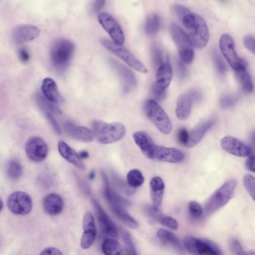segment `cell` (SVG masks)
<instances>
[{
    "label": "cell",
    "mask_w": 255,
    "mask_h": 255,
    "mask_svg": "<svg viewBox=\"0 0 255 255\" xmlns=\"http://www.w3.org/2000/svg\"><path fill=\"white\" fill-rule=\"evenodd\" d=\"M103 185H104L103 190H104L105 198L107 201L114 214L128 227L132 229H136L139 227V223L131 217L125 208L127 205H129V203L111 190L109 180L105 173H103Z\"/></svg>",
    "instance_id": "1"
},
{
    "label": "cell",
    "mask_w": 255,
    "mask_h": 255,
    "mask_svg": "<svg viewBox=\"0 0 255 255\" xmlns=\"http://www.w3.org/2000/svg\"><path fill=\"white\" fill-rule=\"evenodd\" d=\"M92 128L96 140L103 145L119 142L126 135V128L121 123H106L101 121H95Z\"/></svg>",
    "instance_id": "2"
},
{
    "label": "cell",
    "mask_w": 255,
    "mask_h": 255,
    "mask_svg": "<svg viewBox=\"0 0 255 255\" xmlns=\"http://www.w3.org/2000/svg\"><path fill=\"white\" fill-rule=\"evenodd\" d=\"M237 185V181L235 180H227L210 196L204 206V212L207 217L224 207L231 199Z\"/></svg>",
    "instance_id": "3"
},
{
    "label": "cell",
    "mask_w": 255,
    "mask_h": 255,
    "mask_svg": "<svg viewBox=\"0 0 255 255\" xmlns=\"http://www.w3.org/2000/svg\"><path fill=\"white\" fill-rule=\"evenodd\" d=\"M145 112L159 132L168 135L172 131V123L166 112L157 102L149 100L145 103Z\"/></svg>",
    "instance_id": "4"
},
{
    "label": "cell",
    "mask_w": 255,
    "mask_h": 255,
    "mask_svg": "<svg viewBox=\"0 0 255 255\" xmlns=\"http://www.w3.org/2000/svg\"><path fill=\"white\" fill-rule=\"evenodd\" d=\"M74 45L66 39H59L53 44L51 50V60L57 70H64L71 60Z\"/></svg>",
    "instance_id": "5"
},
{
    "label": "cell",
    "mask_w": 255,
    "mask_h": 255,
    "mask_svg": "<svg viewBox=\"0 0 255 255\" xmlns=\"http://www.w3.org/2000/svg\"><path fill=\"white\" fill-rule=\"evenodd\" d=\"M170 32L173 40L178 47L181 61L186 64H190L194 59V51L190 37L185 32L176 24H171Z\"/></svg>",
    "instance_id": "6"
},
{
    "label": "cell",
    "mask_w": 255,
    "mask_h": 255,
    "mask_svg": "<svg viewBox=\"0 0 255 255\" xmlns=\"http://www.w3.org/2000/svg\"><path fill=\"white\" fill-rule=\"evenodd\" d=\"M101 44L111 53L120 58L121 60L127 63L129 67L135 69L137 71L141 72V73H146L148 72V69L144 65L143 63H141L138 59H136L130 52L128 51L125 47H122L121 45H118V44H115V43L109 41V40H106V39L101 40Z\"/></svg>",
    "instance_id": "7"
},
{
    "label": "cell",
    "mask_w": 255,
    "mask_h": 255,
    "mask_svg": "<svg viewBox=\"0 0 255 255\" xmlns=\"http://www.w3.org/2000/svg\"><path fill=\"white\" fill-rule=\"evenodd\" d=\"M187 30L190 31V41L194 47L197 48H204L208 44L210 33L207 23L200 16L194 14V21Z\"/></svg>",
    "instance_id": "8"
},
{
    "label": "cell",
    "mask_w": 255,
    "mask_h": 255,
    "mask_svg": "<svg viewBox=\"0 0 255 255\" xmlns=\"http://www.w3.org/2000/svg\"><path fill=\"white\" fill-rule=\"evenodd\" d=\"M220 47L223 56L235 71L246 66V62L240 59L236 52L234 41L231 36L223 34L220 38Z\"/></svg>",
    "instance_id": "9"
},
{
    "label": "cell",
    "mask_w": 255,
    "mask_h": 255,
    "mask_svg": "<svg viewBox=\"0 0 255 255\" xmlns=\"http://www.w3.org/2000/svg\"><path fill=\"white\" fill-rule=\"evenodd\" d=\"M8 207L14 215L26 216L32 209V200L27 193L24 191H14L8 196Z\"/></svg>",
    "instance_id": "10"
},
{
    "label": "cell",
    "mask_w": 255,
    "mask_h": 255,
    "mask_svg": "<svg viewBox=\"0 0 255 255\" xmlns=\"http://www.w3.org/2000/svg\"><path fill=\"white\" fill-rule=\"evenodd\" d=\"M184 248L191 255H221L219 248L213 243L187 236L184 240Z\"/></svg>",
    "instance_id": "11"
},
{
    "label": "cell",
    "mask_w": 255,
    "mask_h": 255,
    "mask_svg": "<svg viewBox=\"0 0 255 255\" xmlns=\"http://www.w3.org/2000/svg\"><path fill=\"white\" fill-rule=\"evenodd\" d=\"M98 22L100 23L106 32L109 34L115 44L122 45L125 38L123 30L118 21L107 13H100L97 16Z\"/></svg>",
    "instance_id": "12"
},
{
    "label": "cell",
    "mask_w": 255,
    "mask_h": 255,
    "mask_svg": "<svg viewBox=\"0 0 255 255\" xmlns=\"http://www.w3.org/2000/svg\"><path fill=\"white\" fill-rule=\"evenodd\" d=\"M201 95L199 92L196 90H190L180 95L177 100L176 106V117L180 121H186L189 119L191 114L193 103L197 100H199Z\"/></svg>",
    "instance_id": "13"
},
{
    "label": "cell",
    "mask_w": 255,
    "mask_h": 255,
    "mask_svg": "<svg viewBox=\"0 0 255 255\" xmlns=\"http://www.w3.org/2000/svg\"><path fill=\"white\" fill-rule=\"evenodd\" d=\"M26 154L30 160L35 162H43L48 155V147L41 138L32 137L25 146Z\"/></svg>",
    "instance_id": "14"
},
{
    "label": "cell",
    "mask_w": 255,
    "mask_h": 255,
    "mask_svg": "<svg viewBox=\"0 0 255 255\" xmlns=\"http://www.w3.org/2000/svg\"><path fill=\"white\" fill-rule=\"evenodd\" d=\"M220 144L224 151L236 157L248 158L249 156L252 155V148L234 137H224L222 139Z\"/></svg>",
    "instance_id": "15"
},
{
    "label": "cell",
    "mask_w": 255,
    "mask_h": 255,
    "mask_svg": "<svg viewBox=\"0 0 255 255\" xmlns=\"http://www.w3.org/2000/svg\"><path fill=\"white\" fill-rule=\"evenodd\" d=\"M184 158L185 155L180 150L157 145L153 160L155 159L168 163H179L184 160Z\"/></svg>",
    "instance_id": "16"
},
{
    "label": "cell",
    "mask_w": 255,
    "mask_h": 255,
    "mask_svg": "<svg viewBox=\"0 0 255 255\" xmlns=\"http://www.w3.org/2000/svg\"><path fill=\"white\" fill-rule=\"evenodd\" d=\"M83 233L81 239V247L88 249L94 244L96 237L95 218L91 212H86L83 221Z\"/></svg>",
    "instance_id": "17"
},
{
    "label": "cell",
    "mask_w": 255,
    "mask_h": 255,
    "mask_svg": "<svg viewBox=\"0 0 255 255\" xmlns=\"http://www.w3.org/2000/svg\"><path fill=\"white\" fill-rule=\"evenodd\" d=\"M40 34V30L30 24H23L14 29L12 38L16 44H24L37 38Z\"/></svg>",
    "instance_id": "18"
},
{
    "label": "cell",
    "mask_w": 255,
    "mask_h": 255,
    "mask_svg": "<svg viewBox=\"0 0 255 255\" xmlns=\"http://www.w3.org/2000/svg\"><path fill=\"white\" fill-rule=\"evenodd\" d=\"M93 201L94 206L96 210V216H97L98 221L100 223L102 230L105 234L109 237L116 238L119 236V230L115 226V223L112 221L109 216L106 214V212L102 208L101 206L95 199Z\"/></svg>",
    "instance_id": "19"
},
{
    "label": "cell",
    "mask_w": 255,
    "mask_h": 255,
    "mask_svg": "<svg viewBox=\"0 0 255 255\" xmlns=\"http://www.w3.org/2000/svg\"><path fill=\"white\" fill-rule=\"evenodd\" d=\"M132 138L142 154L148 159H153L157 144H155L152 138L144 131H137L134 132L132 134Z\"/></svg>",
    "instance_id": "20"
},
{
    "label": "cell",
    "mask_w": 255,
    "mask_h": 255,
    "mask_svg": "<svg viewBox=\"0 0 255 255\" xmlns=\"http://www.w3.org/2000/svg\"><path fill=\"white\" fill-rule=\"evenodd\" d=\"M111 64L115 71L120 76L121 80L123 83L124 92L128 94L133 90L136 86V79H135L133 73L126 66L123 65L121 63H117L115 60L112 61Z\"/></svg>",
    "instance_id": "21"
},
{
    "label": "cell",
    "mask_w": 255,
    "mask_h": 255,
    "mask_svg": "<svg viewBox=\"0 0 255 255\" xmlns=\"http://www.w3.org/2000/svg\"><path fill=\"white\" fill-rule=\"evenodd\" d=\"M216 122H217V119L215 118H212V119L204 121V122L197 125L189 133V140L186 146L187 148H192L196 145H198L202 140L207 131L216 124Z\"/></svg>",
    "instance_id": "22"
},
{
    "label": "cell",
    "mask_w": 255,
    "mask_h": 255,
    "mask_svg": "<svg viewBox=\"0 0 255 255\" xmlns=\"http://www.w3.org/2000/svg\"><path fill=\"white\" fill-rule=\"evenodd\" d=\"M44 211L50 216H58L64 209V201L60 194L51 193L47 194L43 201Z\"/></svg>",
    "instance_id": "23"
},
{
    "label": "cell",
    "mask_w": 255,
    "mask_h": 255,
    "mask_svg": "<svg viewBox=\"0 0 255 255\" xmlns=\"http://www.w3.org/2000/svg\"><path fill=\"white\" fill-rule=\"evenodd\" d=\"M58 149H59L62 157L64 158L66 160L76 165L80 169H85L86 167H85L83 159H81L77 152L72 149L65 142H63V141H60L59 144H58Z\"/></svg>",
    "instance_id": "24"
},
{
    "label": "cell",
    "mask_w": 255,
    "mask_h": 255,
    "mask_svg": "<svg viewBox=\"0 0 255 255\" xmlns=\"http://www.w3.org/2000/svg\"><path fill=\"white\" fill-rule=\"evenodd\" d=\"M164 190H165V184L162 178L155 177L151 179L150 182V193H151V201L154 207L158 208L160 207L162 198H163Z\"/></svg>",
    "instance_id": "25"
},
{
    "label": "cell",
    "mask_w": 255,
    "mask_h": 255,
    "mask_svg": "<svg viewBox=\"0 0 255 255\" xmlns=\"http://www.w3.org/2000/svg\"><path fill=\"white\" fill-rule=\"evenodd\" d=\"M173 71L168 63L161 64L156 74V83L154 86L162 91H165L169 86L172 79Z\"/></svg>",
    "instance_id": "26"
},
{
    "label": "cell",
    "mask_w": 255,
    "mask_h": 255,
    "mask_svg": "<svg viewBox=\"0 0 255 255\" xmlns=\"http://www.w3.org/2000/svg\"><path fill=\"white\" fill-rule=\"evenodd\" d=\"M41 91L46 99L52 103H58L61 100V95L57 84L51 78H45L41 85Z\"/></svg>",
    "instance_id": "27"
},
{
    "label": "cell",
    "mask_w": 255,
    "mask_h": 255,
    "mask_svg": "<svg viewBox=\"0 0 255 255\" xmlns=\"http://www.w3.org/2000/svg\"><path fill=\"white\" fill-rule=\"evenodd\" d=\"M67 130L68 133L74 139L83 142H91L95 139L93 131L86 127L67 125Z\"/></svg>",
    "instance_id": "28"
},
{
    "label": "cell",
    "mask_w": 255,
    "mask_h": 255,
    "mask_svg": "<svg viewBox=\"0 0 255 255\" xmlns=\"http://www.w3.org/2000/svg\"><path fill=\"white\" fill-rule=\"evenodd\" d=\"M158 238L162 242L166 243L169 246H172L175 250L178 251L180 253H184V248L183 247L181 242L178 240V237H176L174 233L170 232L169 230L165 229L160 228L157 232Z\"/></svg>",
    "instance_id": "29"
},
{
    "label": "cell",
    "mask_w": 255,
    "mask_h": 255,
    "mask_svg": "<svg viewBox=\"0 0 255 255\" xmlns=\"http://www.w3.org/2000/svg\"><path fill=\"white\" fill-rule=\"evenodd\" d=\"M102 252L106 255H123L125 254V249L119 242L108 238L102 244Z\"/></svg>",
    "instance_id": "30"
},
{
    "label": "cell",
    "mask_w": 255,
    "mask_h": 255,
    "mask_svg": "<svg viewBox=\"0 0 255 255\" xmlns=\"http://www.w3.org/2000/svg\"><path fill=\"white\" fill-rule=\"evenodd\" d=\"M6 175L9 179L16 181L21 178L23 174V168L20 162L16 159L8 161L6 165Z\"/></svg>",
    "instance_id": "31"
},
{
    "label": "cell",
    "mask_w": 255,
    "mask_h": 255,
    "mask_svg": "<svg viewBox=\"0 0 255 255\" xmlns=\"http://www.w3.org/2000/svg\"><path fill=\"white\" fill-rule=\"evenodd\" d=\"M128 184L131 188H139L145 182V178L142 171L139 169H132L127 175Z\"/></svg>",
    "instance_id": "32"
},
{
    "label": "cell",
    "mask_w": 255,
    "mask_h": 255,
    "mask_svg": "<svg viewBox=\"0 0 255 255\" xmlns=\"http://www.w3.org/2000/svg\"><path fill=\"white\" fill-rule=\"evenodd\" d=\"M236 72H237V77H238L239 81H240L243 89L249 93L252 92V91H253V83H252L250 75L249 74L247 70H246V66H243L241 68L236 70Z\"/></svg>",
    "instance_id": "33"
},
{
    "label": "cell",
    "mask_w": 255,
    "mask_h": 255,
    "mask_svg": "<svg viewBox=\"0 0 255 255\" xmlns=\"http://www.w3.org/2000/svg\"><path fill=\"white\" fill-rule=\"evenodd\" d=\"M160 27V19L159 16L151 15L147 19L146 24H145V30L147 34L149 35L156 34L159 31Z\"/></svg>",
    "instance_id": "34"
},
{
    "label": "cell",
    "mask_w": 255,
    "mask_h": 255,
    "mask_svg": "<svg viewBox=\"0 0 255 255\" xmlns=\"http://www.w3.org/2000/svg\"><path fill=\"white\" fill-rule=\"evenodd\" d=\"M112 178H113L114 184H115L117 189H119L120 191L129 194V195L133 194L134 190H132V188H131L128 184H126L122 178H119V176L115 174L112 175Z\"/></svg>",
    "instance_id": "35"
},
{
    "label": "cell",
    "mask_w": 255,
    "mask_h": 255,
    "mask_svg": "<svg viewBox=\"0 0 255 255\" xmlns=\"http://www.w3.org/2000/svg\"><path fill=\"white\" fill-rule=\"evenodd\" d=\"M122 237H123L125 249L126 250L127 253L129 254V255H137L135 245H134L129 233H128L126 230H122Z\"/></svg>",
    "instance_id": "36"
},
{
    "label": "cell",
    "mask_w": 255,
    "mask_h": 255,
    "mask_svg": "<svg viewBox=\"0 0 255 255\" xmlns=\"http://www.w3.org/2000/svg\"><path fill=\"white\" fill-rule=\"evenodd\" d=\"M189 211L190 215L194 219H198L202 217L204 210L201 204L197 201H191L188 204Z\"/></svg>",
    "instance_id": "37"
},
{
    "label": "cell",
    "mask_w": 255,
    "mask_h": 255,
    "mask_svg": "<svg viewBox=\"0 0 255 255\" xmlns=\"http://www.w3.org/2000/svg\"><path fill=\"white\" fill-rule=\"evenodd\" d=\"M243 184L247 190L249 194H250L252 199L255 198V178L251 174H246L243 178Z\"/></svg>",
    "instance_id": "38"
},
{
    "label": "cell",
    "mask_w": 255,
    "mask_h": 255,
    "mask_svg": "<svg viewBox=\"0 0 255 255\" xmlns=\"http://www.w3.org/2000/svg\"><path fill=\"white\" fill-rule=\"evenodd\" d=\"M213 60L214 62L216 68L218 70L220 74L224 75L226 72V66L221 56L219 54L218 52L214 51L213 53Z\"/></svg>",
    "instance_id": "39"
},
{
    "label": "cell",
    "mask_w": 255,
    "mask_h": 255,
    "mask_svg": "<svg viewBox=\"0 0 255 255\" xmlns=\"http://www.w3.org/2000/svg\"><path fill=\"white\" fill-rule=\"evenodd\" d=\"M159 222L161 224H163L168 228L171 229V230H175L178 228V223L173 217H163L162 216Z\"/></svg>",
    "instance_id": "40"
},
{
    "label": "cell",
    "mask_w": 255,
    "mask_h": 255,
    "mask_svg": "<svg viewBox=\"0 0 255 255\" xmlns=\"http://www.w3.org/2000/svg\"><path fill=\"white\" fill-rule=\"evenodd\" d=\"M237 102V98L234 96H224L220 100V105L224 109L230 108L234 106Z\"/></svg>",
    "instance_id": "41"
},
{
    "label": "cell",
    "mask_w": 255,
    "mask_h": 255,
    "mask_svg": "<svg viewBox=\"0 0 255 255\" xmlns=\"http://www.w3.org/2000/svg\"><path fill=\"white\" fill-rule=\"evenodd\" d=\"M244 44L246 46V48L252 53L255 54V37L252 35H247L244 37Z\"/></svg>",
    "instance_id": "42"
},
{
    "label": "cell",
    "mask_w": 255,
    "mask_h": 255,
    "mask_svg": "<svg viewBox=\"0 0 255 255\" xmlns=\"http://www.w3.org/2000/svg\"><path fill=\"white\" fill-rule=\"evenodd\" d=\"M230 248H231L232 252L236 255H246V254L243 252V247L238 240L233 239L230 243Z\"/></svg>",
    "instance_id": "43"
},
{
    "label": "cell",
    "mask_w": 255,
    "mask_h": 255,
    "mask_svg": "<svg viewBox=\"0 0 255 255\" xmlns=\"http://www.w3.org/2000/svg\"><path fill=\"white\" fill-rule=\"evenodd\" d=\"M152 54L153 60H154L153 62H154V64L157 66H160L162 62V56L160 50L154 47L153 49Z\"/></svg>",
    "instance_id": "44"
},
{
    "label": "cell",
    "mask_w": 255,
    "mask_h": 255,
    "mask_svg": "<svg viewBox=\"0 0 255 255\" xmlns=\"http://www.w3.org/2000/svg\"><path fill=\"white\" fill-rule=\"evenodd\" d=\"M178 140H179L180 143L183 145H187V142L189 140V132L186 129H180L179 132H178Z\"/></svg>",
    "instance_id": "45"
},
{
    "label": "cell",
    "mask_w": 255,
    "mask_h": 255,
    "mask_svg": "<svg viewBox=\"0 0 255 255\" xmlns=\"http://www.w3.org/2000/svg\"><path fill=\"white\" fill-rule=\"evenodd\" d=\"M174 13L178 15V17L181 19L183 17H184L186 14L190 12L188 8L181 5H175V6L174 7Z\"/></svg>",
    "instance_id": "46"
},
{
    "label": "cell",
    "mask_w": 255,
    "mask_h": 255,
    "mask_svg": "<svg viewBox=\"0 0 255 255\" xmlns=\"http://www.w3.org/2000/svg\"><path fill=\"white\" fill-rule=\"evenodd\" d=\"M153 95L154 97L158 100H162L165 97V91L161 90L158 89L157 86H154L153 87Z\"/></svg>",
    "instance_id": "47"
},
{
    "label": "cell",
    "mask_w": 255,
    "mask_h": 255,
    "mask_svg": "<svg viewBox=\"0 0 255 255\" xmlns=\"http://www.w3.org/2000/svg\"><path fill=\"white\" fill-rule=\"evenodd\" d=\"M19 58L23 63H27L30 60V53L25 48H21L19 50Z\"/></svg>",
    "instance_id": "48"
},
{
    "label": "cell",
    "mask_w": 255,
    "mask_h": 255,
    "mask_svg": "<svg viewBox=\"0 0 255 255\" xmlns=\"http://www.w3.org/2000/svg\"><path fill=\"white\" fill-rule=\"evenodd\" d=\"M106 0H95L92 9L94 12H99L104 7Z\"/></svg>",
    "instance_id": "49"
},
{
    "label": "cell",
    "mask_w": 255,
    "mask_h": 255,
    "mask_svg": "<svg viewBox=\"0 0 255 255\" xmlns=\"http://www.w3.org/2000/svg\"><path fill=\"white\" fill-rule=\"evenodd\" d=\"M41 255H63V252L59 250V249H56V248L49 247L44 249V251L41 252Z\"/></svg>",
    "instance_id": "50"
},
{
    "label": "cell",
    "mask_w": 255,
    "mask_h": 255,
    "mask_svg": "<svg viewBox=\"0 0 255 255\" xmlns=\"http://www.w3.org/2000/svg\"><path fill=\"white\" fill-rule=\"evenodd\" d=\"M247 160L246 162V167L249 171L255 172V157L253 155L248 157Z\"/></svg>",
    "instance_id": "51"
},
{
    "label": "cell",
    "mask_w": 255,
    "mask_h": 255,
    "mask_svg": "<svg viewBox=\"0 0 255 255\" xmlns=\"http://www.w3.org/2000/svg\"><path fill=\"white\" fill-rule=\"evenodd\" d=\"M79 155H80L81 159H86V158H89V153H88L87 151H81V152L79 154Z\"/></svg>",
    "instance_id": "52"
},
{
    "label": "cell",
    "mask_w": 255,
    "mask_h": 255,
    "mask_svg": "<svg viewBox=\"0 0 255 255\" xmlns=\"http://www.w3.org/2000/svg\"><path fill=\"white\" fill-rule=\"evenodd\" d=\"M95 171H92V172L89 174V178H90V179H94L95 178Z\"/></svg>",
    "instance_id": "53"
},
{
    "label": "cell",
    "mask_w": 255,
    "mask_h": 255,
    "mask_svg": "<svg viewBox=\"0 0 255 255\" xmlns=\"http://www.w3.org/2000/svg\"><path fill=\"white\" fill-rule=\"evenodd\" d=\"M2 208H3V203L2 200L0 199V212L2 211Z\"/></svg>",
    "instance_id": "54"
},
{
    "label": "cell",
    "mask_w": 255,
    "mask_h": 255,
    "mask_svg": "<svg viewBox=\"0 0 255 255\" xmlns=\"http://www.w3.org/2000/svg\"><path fill=\"white\" fill-rule=\"evenodd\" d=\"M222 2H225L227 0H221Z\"/></svg>",
    "instance_id": "55"
}]
</instances>
